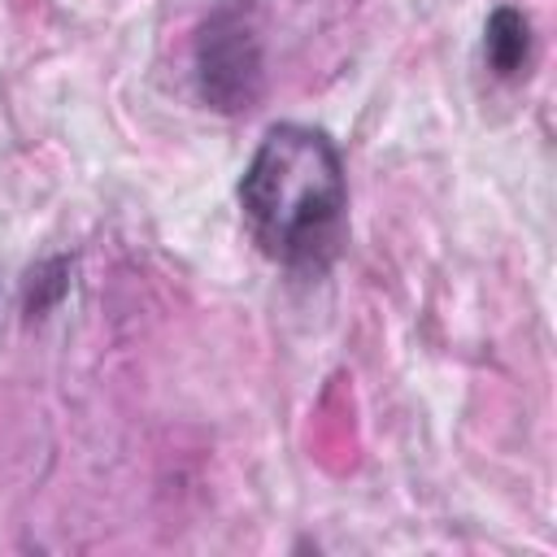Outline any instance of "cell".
Segmentation results:
<instances>
[{"mask_svg":"<svg viewBox=\"0 0 557 557\" xmlns=\"http://www.w3.org/2000/svg\"><path fill=\"white\" fill-rule=\"evenodd\" d=\"M531 52H535L531 17L513 4H496L483 22V65L496 78H518V74H527Z\"/></svg>","mask_w":557,"mask_h":557,"instance_id":"obj_3","label":"cell"},{"mask_svg":"<svg viewBox=\"0 0 557 557\" xmlns=\"http://www.w3.org/2000/svg\"><path fill=\"white\" fill-rule=\"evenodd\" d=\"M70 257H48L39 265H30L26 283H22V313L35 322V318H48L65 296H70Z\"/></svg>","mask_w":557,"mask_h":557,"instance_id":"obj_4","label":"cell"},{"mask_svg":"<svg viewBox=\"0 0 557 557\" xmlns=\"http://www.w3.org/2000/svg\"><path fill=\"white\" fill-rule=\"evenodd\" d=\"M239 213L274 265L300 278L326 274L348 235V174L331 135L300 122L270 126L244 165Z\"/></svg>","mask_w":557,"mask_h":557,"instance_id":"obj_1","label":"cell"},{"mask_svg":"<svg viewBox=\"0 0 557 557\" xmlns=\"http://www.w3.org/2000/svg\"><path fill=\"white\" fill-rule=\"evenodd\" d=\"M196 91L218 113H244L265 87V44L248 0H222L196 30Z\"/></svg>","mask_w":557,"mask_h":557,"instance_id":"obj_2","label":"cell"}]
</instances>
